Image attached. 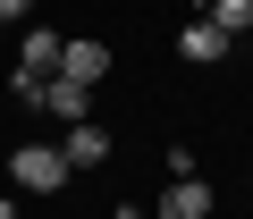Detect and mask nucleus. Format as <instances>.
<instances>
[{"label":"nucleus","instance_id":"obj_1","mask_svg":"<svg viewBox=\"0 0 253 219\" xmlns=\"http://www.w3.org/2000/svg\"><path fill=\"white\" fill-rule=\"evenodd\" d=\"M17 177V194H59L68 185V160H59V144H17V160H0Z\"/></svg>","mask_w":253,"mask_h":219},{"label":"nucleus","instance_id":"obj_2","mask_svg":"<svg viewBox=\"0 0 253 219\" xmlns=\"http://www.w3.org/2000/svg\"><path fill=\"white\" fill-rule=\"evenodd\" d=\"M59 76H68V84H101V76H110V42L59 34Z\"/></svg>","mask_w":253,"mask_h":219},{"label":"nucleus","instance_id":"obj_3","mask_svg":"<svg viewBox=\"0 0 253 219\" xmlns=\"http://www.w3.org/2000/svg\"><path fill=\"white\" fill-rule=\"evenodd\" d=\"M59 160H68V177H84V169H101V160H110V127H93V118H76V127L59 135Z\"/></svg>","mask_w":253,"mask_h":219},{"label":"nucleus","instance_id":"obj_4","mask_svg":"<svg viewBox=\"0 0 253 219\" xmlns=\"http://www.w3.org/2000/svg\"><path fill=\"white\" fill-rule=\"evenodd\" d=\"M17 76H59V34L51 26H17Z\"/></svg>","mask_w":253,"mask_h":219},{"label":"nucleus","instance_id":"obj_5","mask_svg":"<svg viewBox=\"0 0 253 219\" xmlns=\"http://www.w3.org/2000/svg\"><path fill=\"white\" fill-rule=\"evenodd\" d=\"M177 59H194V68H211V59H228V34H219L211 17H186V34H177Z\"/></svg>","mask_w":253,"mask_h":219},{"label":"nucleus","instance_id":"obj_6","mask_svg":"<svg viewBox=\"0 0 253 219\" xmlns=\"http://www.w3.org/2000/svg\"><path fill=\"white\" fill-rule=\"evenodd\" d=\"M203 17H211V26H219V34L236 42V34L253 26V0H203Z\"/></svg>","mask_w":253,"mask_h":219},{"label":"nucleus","instance_id":"obj_7","mask_svg":"<svg viewBox=\"0 0 253 219\" xmlns=\"http://www.w3.org/2000/svg\"><path fill=\"white\" fill-rule=\"evenodd\" d=\"M9 26H34V0H0V34Z\"/></svg>","mask_w":253,"mask_h":219},{"label":"nucleus","instance_id":"obj_8","mask_svg":"<svg viewBox=\"0 0 253 219\" xmlns=\"http://www.w3.org/2000/svg\"><path fill=\"white\" fill-rule=\"evenodd\" d=\"M118 219H161V211H144V202H118Z\"/></svg>","mask_w":253,"mask_h":219},{"label":"nucleus","instance_id":"obj_9","mask_svg":"<svg viewBox=\"0 0 253 219\" xmlns=\"http://www.w3.org/2000/svg\"><path fill=\"white\" fill-rule=\"evenodd\" d=\"M0 219H9V194H0Z\"/></svg>","mask_w":253,"mask_h":219},{"label":"nucleus","instance_id":"obj_10","mask_svg":"<svg viewBox=\"0 0 253 219\" xmlns=\"http://www.w3.org/2000/svg\"><path fill=\"white\" fill-rule=\"evenodd\" d=\"M0 185H9V169H0Z\"/></svg>","mask_w":253,"mask_h":219},{"label":"nucleus","instance_id":"obj_11","mask_svg":"<svg viewBox=\"0 0 253 219\" xmlns=\"http://www.w3.org/2000/svg\"><path fill=\"white\" fill-rule=\"evenodd\" d=\"M9 219H17V211H9Z\"/></svg>","mask_w":253,"mask_h":219}]
</instances>
